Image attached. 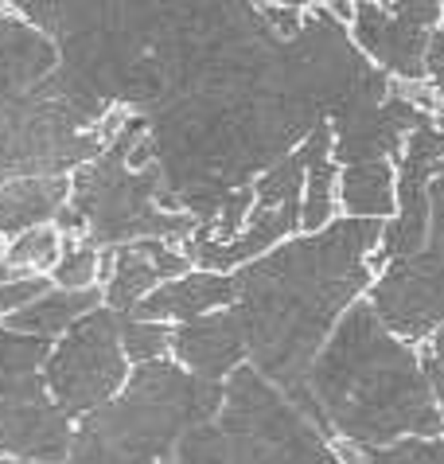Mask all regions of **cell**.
<instances>
[{
	"instance_id": "obj_8",
	"label": "cell",
	"mask_w": 444,
	"mask_h": 464,
	"mask_svg": "<svg viewBox=\"0 0 444 464\" xmlns=\"http://www.w3.org/2000/svg\"><path fill=\"white\" fill-rule=\"evenodd\" d=\"M172 359L179 367H188L191 375L215 379V382H227L242 363H250L246 332H242V320L234 313V304L218 308V313H207V316H195L188 324H176Z\"/></svg>"
},
{
	"instance_id": "obj_22",
	"label": "cell",
	"mask_w": 444,
	"mask_h": 464,
	"mask_svg": "<svg viewBox=\"0 0 444 464\" xmlns=\"http://www.w3.org/2000/svg\"><path fill=\"white\" fill-rule=\"evenodd\" d=\"M308 5H316V8H332L339 20H351V12H355L359 0H308Z\"/></svg>"
},
{
	"instance_id": "obj_7",
	"label": "cell",
	"mask_w": 444,
	"mask_h": 464,
	"mask_svg": "<svg viewBox=\"0 0 444 464\" xmlns=\"http://www.w3.org/2000/svg\"><path fill=\"white\" fill-rule=\"evenodd\" d=\"M74 418L47 391L0 402V457L28 464H67L74 445Z\"/></svg>"
},
{
	"instance_id": "obj_16",
	"label": "cell",
	"mask_w": 444,
	"mask_h": 464,
	"mask_svg": "<svg viewBox=\"0 0 444 464\" xmlns=\"http://www.w3.org/2000/svg\"><path fill=\"white\" fill-rule=\"evenodd\" d=\"M63 246H67V238L55 227H32L16 238H8V266L16 274H51L63 257Z\"/></svg>"
},
{
	"instance_id": "obj_3",
	"label": "cell",
	"mask_w": 444,
	"mask_h": 464,
	"mask_svg": "<svg viewBox=\"0 0 444 464\" xmlns=\"http://www.w3.org/2000/svg\"><path fill=\"white\" fill-rule=\"evenodd\" d=\"M149 133L145 113H125L110 145L71 172V203L86 218V238L94 246H125L137 238H168L184 246L195 230V218L168 211L160 203V169H129L125 157L137 137Z\"/></svg>"
},
{
	"instance_id": "obj_4",
	"label": "cell",
	"mask_w": 444,
	"mask_h": 464,
	"mask_svg": "<svg viewBox=\"0 0 444 464\" xmlns=\"http://www.w3.org/2000/svg\"><path fill=\"white\" fill-rule=\"evenodd\" d=\"M218 425L227 430V464H343L335 441L316 430L261 371L242 363L227 379Z\"/></svg>"
},
{
	"instance_id": "obj_6",
	"label": "cell",
	"mask_w": 444,
	"mask_h": 464,
	"mask_svg": "<svg viewBox=\"0 0 444 464\" xmlns=\"http://www.w3.org/2000/svg\"><path fill=\"white\" fill-rule=\"evenodd\" d=\"M191 269V257L184 254L179 242L168 238H137L125 246H101V266H98V285L101 301L113 313H133L145 296Z\"/></svg>"
},
{
	"instance_id": "obj_12",
	"label": "cell",
	"mask_w": 444,
	"mask_h": 464,
	"mask_svg": "<svg viewBox=\"0 0 444 464\" xmlns=\"http://www.w3.org/2000/svg\"><path fill=\"white\" fill-rule=\"evenodd\" d=\"M98 304H106L101 301V285L98 289H59V285H51L43 296H35V301L24 304L20 313H12L5 324L12 332H24V336L55 343L63 332L74 328L78 320H82L86 313H94Z\"/></svg>"
},
{
	"instance_id": "obj_26",
	"label": "cell",
	"mask_w": 444,
	"mask_h": 464,
	"mask_svg": "<svg viewBox=\"0 0 444 464\" xmlns=\"http://www.w3.org/2000/svg\"><path fill=\"white\" fill-rule=\"evenodd\" d=\"M168 464H172V460H168Z\"/></svg>"
},
{
	"instance_id": "obj_20",
	"label": "cell",
	"mask_w": 444,
	"mask_h": 464,
	"mask_svg": "<svg viewBox=\"0 0 444 464\" xmlns=\"http://www.w3.org/2000/svg\"><path fill=\"white\" fill-rule=\"evenodd\" d=\"M51 289L47 274H16L8 281H0V320H8L12 313H20L24 304H32L35 296H43Z\"/></svg>"
},
{
	"instance_id": "obj_17",
	"label": "cell",
	"mask_w": 444,
	"mask_h": 464,
	"mask_svg": "<svg viewBox=\"0 0 444 464\" xmlns=\"http://www.w3.org/2000/svg\"><path fill=\"white\" fill-rule=\"evenodd\" d=\"M121 347H125V359L133 367L168 359V355H172V324L125 313L121 316Z\"/></svg>"
},
{
	"instance_id": "obj_14",
	"label": "cell",
	"mask_w": 444,
	"mask_h": 464,
	"mask_svg": "<svg viewBox=\"0 0 444 464\" xmlns=\"http://www.w3.org/2000/svg\"><path fill=\"white\" fill-rule=\"evenodd\" d=\"M304 191H300V235H316L339 218V164L335 157L304 164Z\"/></svg>"
},
{
	"instance_id": "obj_9",
	"label": "cell",
	"mask_w": 444,
	"mask_h": 464,
	"mask_svg": "<svg viewBox=\"0 0 444 464\" xmlns=\"http://www.w3.org/2000/svg\"><path fill=\"white\" fill-rule=\"evenodd\" d=\"M234 301H238V281H234V274L191 266L188 274L156 285L145 301L133 308V316L164 320V324H188V320H195V316L230 308Z\"/></svg>"
},
{
	"instance_id": "obj_21",
	"label": "cell",
	"mask_w": 444,
	"mask_h": 464,
	"mask_svg": "<svg viewBox=\"0 0 444 464\" xmlns=\"http://www.w3.org/2000/svg\"><path fill=\"white\" fill-rule=\"evenodd\" d=\"M425 82L444 98V28L429 32V44H425Z\"/></svg>"
},
{
	"instance_id": "obj_13",
	"label": "cell",
	"mask_w": 444,
	"mask_h": 464,
	"mask_svg": "<svg viewBox=\"0 0 444 464\" xmlns=\"http://www.w3.org/2000/svg\"><path fill=\"white\" fill-rule=\"evenodd\" d=\"M47 352H51L47 340L12 332L5 320H0V402H5V398L47 391L43 386V359H47Z\"/></svg>"
},
{
	"instance_id": "obj_11",
	"label": "cell",
	"mask_w": 444,
	"mask_h": 464,
	"mask_svg": "<svg viewBox=\"0 0 444 464\" xmlns=\"http://www.w3.org/2000/svg\"><path fill=\"white\" fill-rule=\"evenodd\" d=\"M398 208V172L394 160H359L339 164V211L347 218L386 223Z\"/></svg>"
},
{
	"instance_id": "obj_18",
	"label": "cell",
	"mask_w": 444,
	"mask_h": 464,
	"mask_svg": "<svg viewBox=\"0 0 444 464\" xmlns=\"http://www.w3.org/2000/svg\"><path fill=\"white\" fill-rule=\"evenodd\" d=\"M98 266H101V246H94L90 238H67L63 257L47 277L59 289H98Z\"/></svg>"
},
{
	"instance_id": "obj_19",
	"label": "cell",
	"mask_w": 444,
	"mask_h": 464,
	"mask_svg": "<svg viewBox=\"0 0 444 464\" xmlns=\"http://www.w3.org/2000/svg\"><path fill=\"white\" fill-rule=\"evenodd\" d=\"M227 460H230V445H227V430L218 425V418L188 425L172 453V464H227Z\"/></svg>"
},
{
	"instance_id": "obj_10",
	"label": "cell",
	"mask_w": 444,
	"mask_h": 464,
	"mask_svg": "<svg viewBox=\"0 0 444 464\" xmlns=\"http://www.w3.org/2000/svg\"><path fill=\"white\" fill-rule=\"evenodd\" d=\"M67 199H71V176L63 172L5 179L0 184V235L16 238L32 227H51Z\"/></svg>"
},
{
	"instance_id": "obj_5",
	"label": "cell",
	"mask_w": 444,
	"mask_h": 464,
	"mask_svg": "<svg viewBox=\"0 0 444 464\" xmlns=\"http://www.w3.org/2000/svg\"><path fill=\"white\" fill-rule=\"evenodd\" d=\"M133 363L121 347V313L98 304L74 328L51 343L43 359V386L55 402L78 421L113 402L125 391Z\"/></svg>"
},
{
	"instance_id": "obj_15",
	"label": "cell",
	"mask_w": 444,
	"mask_h": 464,
	"mask_svg": "<svg viewBox=\"0 0 444 464\" xmlns=\"http://www.w3.org/2000/svg\"><path fill=\"white\" fill-rule=\"evenodd\" d=\"M343 464H444V437H401L390 445H347L335 441Z\"/></svg>"
},
{
	"instance_id": "obj_24",
	"label": "cell",
	"mask_w": 444,
	"mask_h": 464,
	"mask_svg": "<svg viewBox=\"0 0 444 464\" xmlns=\"http://www.w3.org/2000/svg\"><path fill=\"white\" fill-rule=\"evenodd\" d=\"M433 125L440 129V133H444V98L437 102V110H433Z\"/></svg>"
},
{
	"instance_id": "obj_1",
	"label": "cell",
	"mask_w": 444,
	"mask_h": 464,
	"mask_svg": "<svg viewBox=\"0 0 444 464\" xmlns=\"http://www.w3.org/2000/svg\"><path fill=\"white\" fill-rule=\"evenodd\" d=\"M378 242L382 223L343 215L316 235H293L234 269V313L242 320L254 371L281 391L308 379L335 320L371 289Z\"/></svg>"
},
{
	"instance_id": "obj_2",
	"label": "cell",
	"mask_w": 444,
	"mask_h": 464,
	"mask_svg": "<svg viewBox=\"0 0 444 464\" xmlns=\"http://www.w3.org/2000/svg\"><path fill=\"white\" fill-rule=\"evenodd\" d=\"M304 382L332 441L390 445L440 433V406L421 352L394 336L371 301H355L335 320Z\"/></svg>"
},
{
	"instance_id": "obj_23",
	"label": "cell",
	"mask_w": 444,
	"mask_h": 464,
	"mask_svg": "<svg viewBox=\"0 0 444 464\" xmlns=\"http://www.w3.org/2000/svg\"><path fill=\"white\" fill-rule=\"evenodd\" d=\"M8 277H16V269L8 266V238L0 235V281H8Z\"/></svg>"
},
{
	"instance_id": "obj_25",
	"label": "cell",
	"mask_w": 444,
	"mask_h": 464,
	"mask_svg": "<svg viewBox=\"0 0 444 464\" xmlns=\"http://www.w3.org/2000/svg\"><path fill=\"white\" fill-rule=\"evenodd\" d=\"M0 464H28V460H12V457H0Z\"/></svg>"
}]
</instances>
